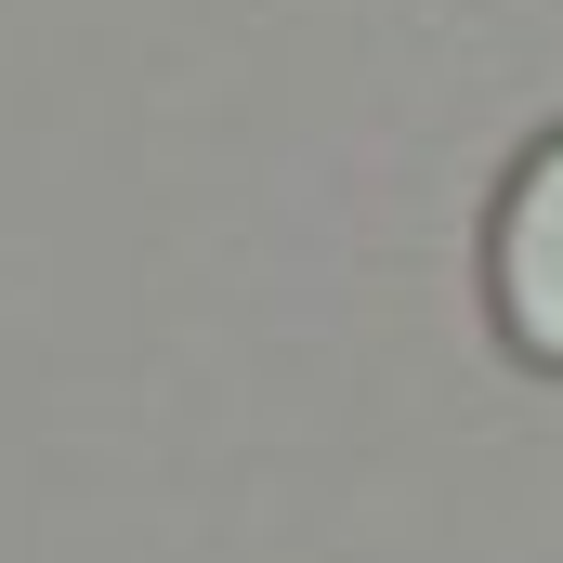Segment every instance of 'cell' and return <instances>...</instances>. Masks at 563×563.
<instances>
[{
	"instance_id": "1",
	"label": "cell",
	"mask_w": 563,
	"mask_h": 563,
	"mask_svg": "<svg viewBox=\"0 0 563 563\" xmlns=\"http://www.w3.org/2000/svg\"><path fill=\"white\" fill-rule=\"evenodd\" d=\"M498 314L525 354L563 367V144L511 184V223H498Z\"/></svg>"
}]
</instances>
